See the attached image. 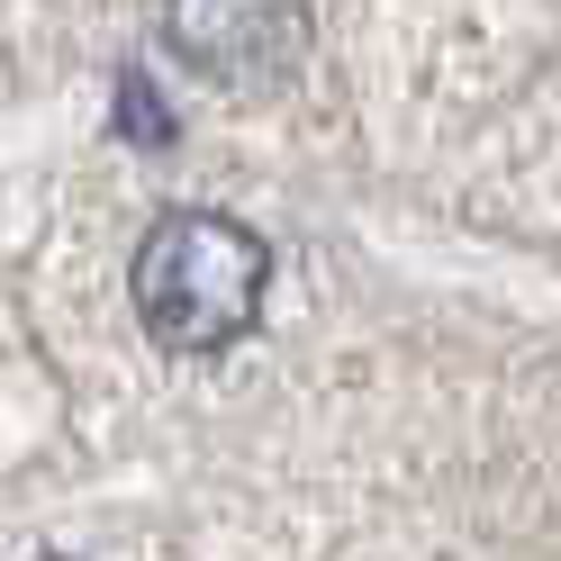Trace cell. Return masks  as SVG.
Here are the masks:
<instances>
[{
	"label": "cell",
	"mask_w": 561,
	"mask_h": 561,
	"mask_svg": "<svg viewBox=\"0 0 561 561\" xmlns=\"http://www.w3.org/2000/svg\"><path fill=\"white\" fill-rule=\"evenodd\" d=\"M46 561H73V552H46Z\"/></svg>",
	"instance_id": "4"
},
{
	"label": "cell",
	"mask_w": 561,
	"mask_h": 561,
	"mask_svg": "<svg viewBox=\"0 0 561 561\" xmlns=\"http://www.w3.org/2000/svg\"><path fill=\"white\" fill-rule=\"evenodd\" d=\"M118 136L127 146H172V118H163V100L146 73H118Z\"/></svg>",
	"instance_id": "3"
},
{
	"label": "cell",
	"mask_w": 561,
	"mask_h": 561,
	"mask_svg": "<svg viewBox=\"0 0 561 561\" xmlns=\"http://www.w3.org/2000/svg\"><path fill=\"white\" fill-rule=\"evenodd\" d=\"M272 244L227 208H163L127 254V308L163 354H227L263 327Z\"/></svg>",
	"instance_id": "1"
},
{
	"label": "cell",
	"mask_w": 561,
	"mask_h": 561,
	"mask_svg": "<svg viewBox=\"0 0 561 561\" xmlns=\"http://www.w3.org/2000/svg\"><path fill=\"white\" fill-rule=\"evenodd\" d=\"M299 46H308V0H172V55L227 91L280 82Z\"/></svg>",
	"instance_id": "2"
}]
</instances>
